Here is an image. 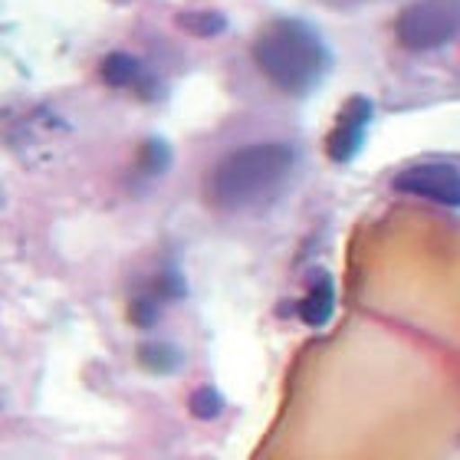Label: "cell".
Segmentation results:
<instances>
[{"label": "cell", "mask_w": 460, "mask_h": 460, "mask_svg": "<svg viewBox=\"0 0 460 460\" xmlns=\"http://www.w3.org/2000/svg\"><path fill=\"white\" fill-rule=\"evenodd\" d=\"M253 63L287 96H306L326 79L332 53L306 20L277 17L253 37Z\"/></svg>", "instance_id": "1"}, {"label": "cell", "mask_w": 460, "mask_h": 460, "mask_svg": "<svg viewBox=\"0 0 460 460\" xmlns=\"http://www.w3.org/2000/svg\"><path fill=\"white\" fill-rule=\"evenodd\" d=\"M296 168V152L287 142H257L230 152L204 178V198L217 211H243L283 191Z\"/></svg>", "instance_id": "2"}, {"label": "cell", "mask_w": 460, "mask_h": 460, "mask_svg": "<svg viewBox=\"0 0 460 460\" xmlns=\"http://www.w3.org/2000/svg\"><path fill=\"white\" fill-rule=\"evenodd\" d=\"M460 33V0H414L394 20V37L404 49L428 53Z\"/></svg>", "instance_id": "3"}, {"label": "cell", "mask_w": 460, "mask_h": 460, "mask_svg": "<svg viewBox=\"0 0 460 460\" xmlns=\"http://www.w3.org/2000/svg\"><path fill=\"white\" fill-rule=\"evenodd\" d=\"M394 188L414 198L460 208V172L451 164H418L394 178Z\"/></svg>", "instance_id": "4"}, {"label": "cell", "mask_w": 460, "mask_h": 460, "mask_svg": "<svg viewBox=\"0 0 460 460\" xmlns=\"http://www.w3.org/2000/svg\"><path fill=\"white\" fill-rule=\"evenodd\" d=\"M332 309H336V289H332V279H329L326 273H319V279H313V289L306 293V299L299 303V316H303L306 326L319 329L332 319Z\"/></svg>", "instance_id": "5"}, {"label": "cell", "mask_w": 460, "mask_h": 460, "mask_svg": "<svg viewBox=\"0 0 460 460\" xmlns=\"http://www.w3.org/2000/svg\"><path fill=\"white\" fill-rule=\"evenodd\" d=\"M99 76L106 79L109 86L125 89V86H145V69L142 63L128 53H109L102 63H99Z\"/></svg>", "instance_id": "6"}, {"label": "cell", "mask_w": 460, "mask_h": 460, "mask_svg": "<svg viewBox=\"0 0 460 460\" xmlns=\"http://www.w3.org/2000/svg\"><path fill=\"white\" fill-rule=\"evenodd\" d=\"M362 142H365V128H358V125L336 122V128L326 135V155L332 158V162L345 164V162H352L355 155L362 152Z\"/></svg>", "instance_id": "7"}, {"label": "cell", "mask_w": 460, "mask_h": 460, "mask_svg": "<svg viewBox=\"0 0 460 460\" xmlns=\"http://www.w3.org/2000/svg\"><path fill=\"white\" fill-rule=\"evenodd\" d=\"M178 27L184 33H191V37H217L227 30V17H224L221 10H181L178 13Z\"/></svg>", "instance_id": "8"}, {"label": "cell", "mask_w": 460, "mask_h": 460, "mask_svg": "<svg viewBox=\"0 0 460 460\" xmlns=\"http://www.w3.org/2000/svg\"><path fill=\"white\" fill-rule=\"evenodd\" d=\"M138 362H142L148 372L164 375V372H174V368L181 365V352L168 342H148L138 349Z\"/></svg>", "instance_id": "9"}, {"label": "cell", "mask_w": 460, "mask_h": 460, "mask_svg": "<svg viewBox=\"0 0 460 460\" xmlns=\"http://www.w3.org/2000/svg\"><path fill=\"white\" fill-rule=\"evenodd\" d=\"M138 164H142L145 174H162V172H168V164H172V152H168V145L158 142V138H148V142L142 145Z\"/></svg>", "instance_id": "10"}, {"label": "cell", "mask_w": 460, "mask_h": 460, "mask_svg": "<svg viewBox=\"0 0 460 460\" xmlns=\"http://www.w3.org/2000/svg\"><path fill=\"white\" fill-rule=\"evenodd\" d=\"M221 411H224V402H221V394L214 392V388H198V392L191 394V414H194V418L211 421V418H217Z\"/></svg>", "instance_id": "11"}, {"label": "cell", "mask_w": 460, "mask_h": 460, "mask_svg": "<svg viewBox=\"0 0 460 460\" xmlns=\"http://www.w3.org/2000/svg\"><path fill=\"white\" fill-rule=\"evenodd\" d=\"M372 112H375V106L368 102V99H365V96H352L342 109H339V122H342V125H358V128H368V122H372Z\"/></svg>", "instance_id": "12"}, {"label": "cell", "mask_w": 460, "mask_h": 460, "mask_svg": "<svg viewBox=\"0 0 460 460\" xmlns=\"http://www.w3.org/2000/svg\"><path fill=\"white\" fill-rule=\"evenodd\" d=\"M128 316H132L135 326H152L155 319H158V303L155 299H135L132 309H128Z\"/></svg>", "instance_id": "13"}]
</instances>
